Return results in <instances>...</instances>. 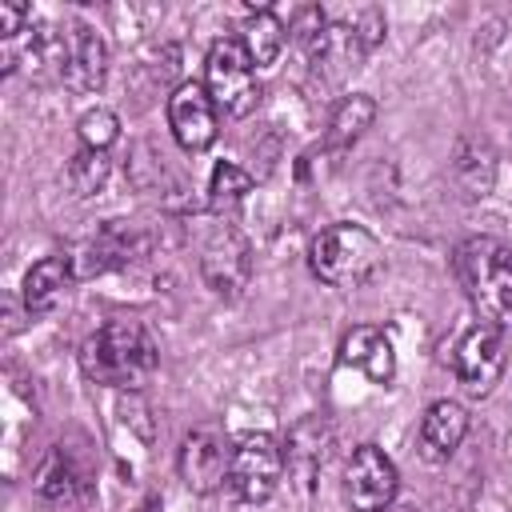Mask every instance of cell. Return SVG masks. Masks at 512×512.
Returning a JSON list of instances; mask_svg holds the SVG:
<instances>
[{
    "mask_svg": "<svg viewBox=\"0 0 512 512\" xmlns=\"http://www.w3.org/2000/svg\"><path fill=\"white\" fill-rule=\"evenodd\" d=\"M84 376L108 388H144L160 364V348L140 320H108L84 340Z\"/></svg>",
    "mask_w": 512,
    "mask_h": 512,
    "instance_id": "6da1fadb",
    "label": "cell"
},
{
    "mask_svg": "<svg viewBox=\"0 0 512 512\" xmlns=\"http://www.w3.org/2000/svg\"><path fill=\"white\" fill-rule=\"evenodd\" d=\"M456 280L464 284L472 308L500 336L512 332V248L492 236H472L456 248Z\"/></svg>",
    "mask_w": 512,
    "mask_h": 512,
    "instance_id": "7a4b0ae2",
    "label": "cell"
},
{
    "mask_svg": "<svg viewBox=\"0 0 512 512\" xmlns=\"http://www.w3.org/2000/svg\"><path fill=\"white\" fill-rule=\"evenodd\" d=\"M312 272L332 288H356L380 268V240L352 220H336L316 232L308 248Z\"/></svg>",
    "mask_w": 512,
    "mask_h": 512,
    "instance_id": "3957f363",
    "label": "cell"
},
{
    "mask_svg": "<svg viewBox=\"0 0 512 512\" xmlns=\"http://www.w3.org/2000/svg\"><path fill=\"white\" fill-rule=\"evenodd\" d=\"M48 64H56V76L72 92H96L108 76V44L92 24L72 20L48 32Z\"/></svg>",
    "mask_w": 512,
    "mask_h": 512,
    "instance_id": "277c9868",
    "label": "cell"
},
{
    "mask_svg": "<svg viewBox=\"0 0 512 512\" xmlns=\"http://www.w3.org/2000/svg\"><path fill=\"white\" fill-rule=\"evenodd\" d=\"M204 88L208 96L216 100L220 112L228 116H248L260 100V84H256V64L252 56L244 52L240 40L224 36L208 48V60H204Z\"/></svg>",
    "mask_w": 512,
    "mask_h": 512,
    "instance_id": "5b68a950",
    "label": "cell"
},
{
    "mask_svg": "<svg viewBox=\"0 0 512 512\" xmlns=\"http://www.w3.org/2000/svg\"><path fill=\"white\" fill-rule=\"evenodd\" d=\"M280 476H284V448L268 432H248L236 440L232 464H228V484L236 488L240 500L264 504L280 488Z\"/></svg>",
    "mask_w": 512,
    "mask_h": 512,
    "instance_id": "8992f818",
    "label": "cell"
},
{
    "mask_svg": "<svg viewBox=\"0 0 512 512\" xmlns=\"http://www.w3.org/2000/svg\"><path fill=\"white\" fill-rule=\"evenodd\" d=\"M452 372L472 396H488L504 372V336L492 324H472L452 344Z\"/></svg>",
    "mask_w": 512,
    "mask_h": 512,
    "instance_id": "52a82bcc",
    "label": "cell"
},
{
    "mask_svg": "<svg viewBox=\"0 0 512 512\" xmlns=\"http://www.w3.org/2000/svg\"><path fill=\"white\" fill-rule=\"evenodd\" d=\"M396 464L376 448L360 444L344 468V500L352 512H384L396 500Z\"/></svg>",
    "mask_w": 512,
    "mask_h": 512,
    "instance_id": "ba28073f",
    "label": "cell"
},
{
    "mask_svg": "<svg viewBox=\"0 0 512 512\" xmlns=\"http://www.w3.org/2000/svg\"><path fill=\"white\" fill-rule=\"evenodd\" d=\"M168 128L184 152H204L220 132V108L204 84L184 80L168 96Z\"/></svg>",
    "mask_w": 512,
    "mask_h": 512,
    "instance_id": "9c48e42d",
    "label": "cell"
},
{
    "mask_svg": "<svg viewBox=\"0 0 512 512\" xmlns=\"http://www.w3.org/2000/svg\"><path fill=\"white\" fill-rule=\"evenodd\" d=\"M204 280L216 296H240L248 288V276H252V252H248V240L232 228V224H220L208 244H204Z\"/></svg>",
    "mask_w": 512,
    "mask_h": 512,
    "instance_id": "30bf717a",
    "label": "cell"
},
{
    "mask_svg": "<svg viewBox=\"0 0 512 512\" xmlns=\"http://www.w3.org/2000/svg\"><path fill=\"white\" fill-rule=\"evenodd\" d=\"M232 464V448L216 428H196L180 444V476L192 492H212Z\"/></svg>",
    "mask_w": 512,
    "mask_h": 512,
    "instance_id": "8fae6325",
    "label": "cell"
},
{
    "mask_svg": "<svg viewBox=\"0 0 512 512\" xmlns=\"http://www.w3.org/2000/svg\"><path fill=\"white\" fill-rule=\"evenodd\" d=\"M328 444H332V432L320 416H308L300 420L292 432H288V444H284V468L288 476H296L300 488H312L316 472L324 468L328 460Z\"/></svg>",
    "mask_w": 512,
    "mask_h": 512,
    "instance_id": "7c38bea8",
    "label": "cell"
},
{
    "mask_svg": "<svg viewBox=\"0 0 512 512\" xmlns=\"http://www.w3.org/2000/svg\"><path fill=\"white\" fill-rule=\"evenodd\" d=\"M464 436H468V412H464V404H456V400H436V404H428V412L420 416V452H424V460H432V464L448 460V456L460 448Z\"/></svg>",
    "mask_w": 512,
    "mask_h": 512,
    "instance_id": "4fadbf2b",
    "label": "cell"
},
{
    "mask_svg": "<svg viewBox=\"0 0 512 512\" xmlns=\"http://www.w3.org/2000/svg\"><path fill=\"white\" fill-rule=\"evenodd\" d=\"M340 360L344 364H356L372 384H388L396 376V352H392V340L380 332V328H352L344 340H340Z\"/></svg>",
    "mask_w": 512,
    "mask_h": 512,
    "instance_id": "5bb4252c",
    "label": "cell"
},
{
    "mask_svg": "<svg viewBox=\"0 0 512 512\" xmlns=\"http://www.w3.org/2000/svg\"><path fill=\"white\" fill-rule=\"evenodd\" d=\"M72 276H76V268H72L68 256H44L40 264H32L28 276H24V304H28V312H52L64 300Z\"/></svg>",
    "mask_w": 512,
    "mask_h": 512,
    "instance_id": "9a60e30c",
    "label": "cell"
},
{
    "mask_svg": "<svg viewBox=\"0 0 512 512\" xmlns=\"http://www.w3.org/2000/svg\"><path fill=\"white\" fill-rule=\"evenodd\" d=\"M240 44H244V52L252 56L256 68H268L280 56V48H284V24H280V16L268 12V8L248 12L244 16V28H240Z\"/></svg>",
    "mask_w": 512,
    "mask_h": 512,
    "instance_id": "2e32d148",
    "label": "cell"
},
{
    "mask_svg": "<svg viewBox=\"0 0 512 512\" xmlns=\"http://www.w3.org/2000/svg\"><path fill=\"white\" fill-rule=\"evenodd\" d=\"M372 120H376L372 96H364V92L344 96V100L332 108V116H328V148H348V144H356Z\"/></svg>",
    "mask_w": 512,
    "mask_h": 512,
    "instance_id": "e0dca14e",
    "label": "cell"
},
{
    "mask_svg": "<svg viewBox=\"0 0 512 512\" xmlns=\"http://www.w3.org/2000/svg\"><path fill=\"white\" fill-rule=\"evenodd\" d=\"M248 192H252V176L240 164L220 160L212 168V180H208V204H212V212H232Z\"/></svg>",
    "mask_w": 512,
    "mask_h": 512,
    "instance_id": "ac0fdd59",
    "label": "cell"
},
{
    "mask_svg": "<svg viewBox=\"0 0 512 512\" xmlns=\"http://www.w3.org/2000/svg\"><path fill=\"white\" fill-rule=\"evenodd\" d=\"M108 180V152H76L72 164H68V184L76 188V196H92L100 184Z\"/></svg>",
    "mask_w": 512,
    "mask_h": 512,
    "instance_id": "d6986e66",
    "label": "cell"
},
{
    "mask_svg": "<svg viewBox=\"0 0 512 512\" xmlns=\"http://www.w3.org/2000/svg\"><path fill=\"white\" fill-rule=\"evenodd\" d=\"M120 136V120L112 108H92L80 116V144L92 148V152H108Z\"/></svg>",
    "mask_w": 512,
    "mask_h": 512,
    "instance_id": "ffe728a7",
    "label": "cell"
},
{
    "mask_svg": "<svg viewBox=\"0 0 512 512\" xmlns=\"http://www.w3.org/2000/svg\"><path fill=\"white\" fill-rule=\"evenodd\" d=\"M392 512H416V508H392Z\"/></svg>",
    "mask_w": 512,
    "mask_h": 512,
    "instance_id": "44dd1931",
    "label": "cell"
}]
</instances>
